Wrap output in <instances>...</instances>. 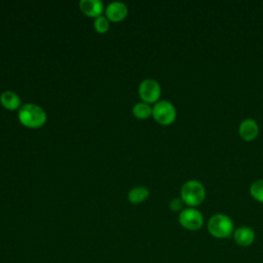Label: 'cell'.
Here are the masks:
<instances>
[{"label": "cell", "instance_id": "1", "mask_svg": "<svg viewBox=\"0 0 263 263\" xmlns=\"http://www.w3.org/2000/svg\"><path fill=\"white\" fill-rule=\"evenodd\" d=\"M46 112L43 108L35 104H25L18 111V119L22 124L36 128L42 126L46 121Z\"/></svg>", "mask_w": 263, "mask_h": 263}, {"label": "cell", "instance_id": "2", "mask_svg": "<svg viewBox=\"0 0 263 263\" xmlns=\"http://www.w3.org/2000/svg\"><path fill=\"white\" fill-rule=\"evenodd\" d=\"M205 196L203 185L196 180H189L185 182L181 188L182 200L188 205L199 204Z\"/></svg>", "mask_w": 263, "mask_h": 263}, {"label": "cell", "instance_id": "3", "mask_svg": "<svg viewBox=\"0 0 263 263\" xmlns=\"http://www.w3.org/2000/svg\"><path fill=\"white\" fill-rule=\"evenodd\" d=\"M210 233L218 238L228 237L233 230L232 220L224 214H216L212 216L208 222Z\"/></svg>", "mask_w": 263, "mask_h": 263}, {"label": "cell", "instance_id": "4", "mask_svg": "<svg viewBox=\"0 0 263 263\" xmlns=\"http://www.w3.org/2000/svg\"><path fill=\"white\" fill-rule=\"evenodd\" d=\"M152 115L159 123L170 124L176 118V109L171 102L161 100L153 106Z\"/></svg>", "mask_w": 263, "mask_h": 263}, {"label": "cell", "instance_id": "5", "mask_svg": "<svg viewBox=\"0 0 263 263\" xmlns=\"http://www.w3.org/2000/svg\"><path fill=\"white\" fill-rule=\"evenodd\" d=\"M179 222L188 230H197L203 223V217L198 210L194 208H187L180 213Z\"/></svg>", "mask_w": 263, "mask_h": 263}, {"label": "cell", "instance_id": "6", "mask_svg": "<svg viewBox=\"0 0 263 263\" xmlns=\"http://www.w3.org/2000/svg\"><path fill=\"white\" fill-rule=\"evenodd\" d=\"M161 93L159 83L151 78L144 79L139 85V95L144 102L153 103L156 102Z\"/></svg>", "mask_w": 263, "mask_h": 263}, {"label": "cell", "instance_id": "7", "mask_svg": "<svg viewBox=\"0 0 263 263\" xmlns=\"http://www.w3.org/2000/svg\"><path fill=\"white\" fill-rule=\"evenodd\" d=\"M127 6L120 1H113L106 7V16L113 22H119L123 20L127 15Z\"/></svg>", "mask_w": 263, "mask_h": 263}, {"label": "cell", "instance_id": "8", "mask_svg": "<svg viewBox=\"0 0 263 263\" xmlns=\"http://www.w3.org/2000/svg\"><path fill=\"white\" fill-rule=\"evenodd\" d=\"M79 7L84 14L91 17L100 16L104 10V4L101 0H81Z\"/></svg>", "mask_w": 263, "mask_h": 263}, {"label": "cell", "instance_id": "9", "mask_svg": "<svg viewBox=\"0 0 263 263\" xmlns=\"http://www.w3.org/2000/svg\"><path fill=\"white\" fill-rule=\"evenodd\" d=\"M234 240L238 246L249 247L255 239V232L249 226H240L234 231Z\"/></svg>", "mask_w": 263, "mask_h": 263}, {"label": "cell", "instance_id": "10", "mask_svg": "<svg viewBox=\"0 0 263 263\" xmlns=\"http://www.w3.org/2000/svg\"><path fill=\"white\" fill-rule=\"evenodd\" d=\"M238 132L241 138L250 141V140H253L258 135L259 127L257 122L254 119L248 118L241 121V123L239 124Z\"/></svg>", "mask_w": 263, "mask_h": 263}, {"label": "cell", "instance_id": "11", "mask_svg": "<svg viewBox=\"0 0 263 263\" xmlns=\"http://www.w3.org/2000/svg\"><path fill=\"white\" fill-rule=\"evenodd\" d=\"M0 102L2 106L8 110H15L20 107L21 104L20 97L11 90L3 91L0 96Z\"/></svg>", "mask_w": 263, "mask_h": 263}, {"label": "cell", "instance_id": "12", "mask_svg": "<svg viewBox=\"0 0 263 263\" xmlns=\"http://www.w3.org/2000/svg\"><path fill=\"white\" fill-rule=\"evenodd\" d=\"M149 195V191L145 186H137L129 190L127 198L132 203H140L144 201Z\"/></svg>", "mask_w": 263, "mask_h": 263}, {"label": "cell", "instance_id": "13", "mask_svg": "<svg viewBox=\"0 0 263 263\" xmlns=\"http://www.w3.org/2000/svg\"><path fill=\"white\" fill-rule=\"evenodd\" d=\"M133 114L140 119H144L149 117L152 114V108L144 102L141 103H137L134 107H133Z\"/></svg>", "mask_w": 263, "mask_h": 263}, {"label": "cell", "instance_id": "14", "mask_svg": "<svg viewBox=\"0 0 263 263\" xmlns=\"http://www.w3.org/2000/svg\"><path fill=\"white\" fill-rule=\"evenodd\" d=\"M251 194L258 200L263 201V179L255 181L250 188Z\"/></svg>", "mask_w": 263, "mask_h": 263}, {"label": "cell", "instance_id": "15", "mask_svg": "<svg viewBox=\"0 0 263 263\" xmlns=\"http://www.w3.org/2000/svg\"><path fill=\"white\" fill-rule=\"evenodd\" d=\"M93 27L99 33H106L109 30V22L108 18L105 16H98L95 18Z\"/></svg>", "mask_w": 263, "mask_h": 263}, {"label": "cell", "instance_id": "16", "mask_svg": "<svg viewBox=\"0 0 263 263\" xmlns=\"http://www.w3.org/2000/svg\"><path fill=\"white\" fill-rule=\"evenodd\" d=\"M182 204H183V200L181 198H178V197H175L170 201V208L174 211L180 210L182 208Z\"/></svg>", "mask_w": 263, "mask_h": 263}]
</instances>
